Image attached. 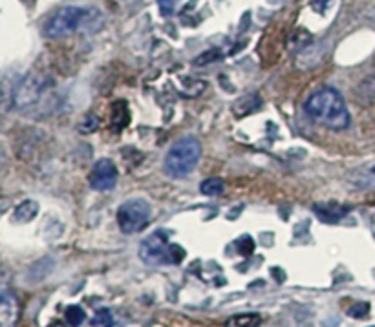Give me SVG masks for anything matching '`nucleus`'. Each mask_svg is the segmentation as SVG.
<instances>
[{"label":"nucleus","instance_id":"obj_1","mask_svg":"<svg viewBox=\"0 0 375 327\" xmlns=\"http://www.w3.org/2000/svg\"><path fill=\"white\" fill-rule=\"evenodd\" d=\"M304 110L315 123H321L330 130H346L352 121L343 95L333 88H322L311 93Z\"/></svg>","mask_w":375,"mask_h":327},{"label":"nucleus","instance_id":"obj_2","mask_svg":"<svg viewBox=\"0 0 375 327\" xmlns=\"http://www.w3.org/2000/svg\"><path fill=\"white\" fill-rule=\"evenodd\" d=\"M103 22V13L95 8L65 5L49 16L44 35L49 38L68 37L76 32H95Z\"/></svg>","mask_w":375,"mask_h":327},{"label":"nucleus","instance_id":"obj_3","mask_svg":"<svg viewBox=\"0 0 375 327\" xmlns=\"http://www.w3.org/2000/svg\"><path fill=\"white\" fill-rule=\"evenodd\" d=\"M139 258L143 262L158 267V265H172L180 263L185 258V251L180 245L169 243V236L163 230H156L147 236L139 245Z\"/></svg>","mask_w":375,"mask_h":327},{"label":"nucleus","instance_id":"obj_4","mask_svg":"<svg viewBox=\"0 0 375 327\" xmlns=\"http://www.w3.org/2000/svg\"><path fill=\"white\" fill-rule=\"evenodd\" d=\"M201 145L200 141L192 136L181 137L180 141H176L165 158V172L170 178H185L196 169V165L200 161Z\"/></svg>","mask_w":375,"mask_h":327},{"label":"nucleus","instance_id":"obj_5","mask_svg":"<svg viewBox=\"0 0 375 327\" xmlns=\"http://www.w3.org/2000/svg\"><path fill=\"white\" fill-rule=\"evenodd\" d=\"M150 214V205L141 197H134L117 208V225L125 234H136L147 227Z\"/></svg>","mask_w":375,"mask_h":327},{"label":"nucleus","instance_id":"obj_6","mask_svg":"<svg viewBox=\"0 0 375 327\" xmlns=\"http://www.w3.org/2000/svg\"><path fill=\"white\" fill-rule=\"evenodd\" d=\"M44 86H46V82L41 75H37V73L26 75L13 92V106L16 110H26L38 103V99L43 97Z\"/></svg>","mask_w":375,"mask_h":327},{"label":"nucleus","instance_id":"obj_7","mask_svg":"<svg viewBox=\"0 0 375 327\" xmlns=\"http://www.w3.org/2000/svg\"><path fill=\"white\" fill-rule=\"evenodd\" d=\"M117 183V169L110 159H99L90 172V186L99 192L110 191Z\"/></svg>","mask_w":375,"mask_h":327},{"label":"nucleus","instance_id":"obj_8","mask_svg":"<svg viewBox=\"0 0 375 327\" xmlns=\"http://www.w3.org/2000/svg\"><path fill=\"white\" fill-rule=\"evenodd\" d=\"M21 317V306L10 291H0V327H15Z\"/></svg>","mask_w":375,"mask_h":327},{"label":"nucleus","instance_id":"obj_9","mask_svg":"<svg viewBox=\"0 0 375 327\" xmlns=\"http://www.w3.org/2000/svg\"><path fill=\"white\" fill-rule=\"evenodd\" d=\"M348 181L355 189L361 191H374L375 189V161H366V163L355 167L348 172Z\"/></svg>","mask_w":375,"mask_h":327},{"label":"nucleus","instance_id":"obj_10","mask_svg":"<svg viewBox=\"0 0 375 327\" xmlns=\"http://www.w3.org/2000/svg\"><path fill=\"white\" fill-rule=\"evenodd\" d=\"M262 99L256 95V93H249V95H242L240 99H236L233 104V114L242 119L245 115H251L253 112L260 108Z\"/></svg>","mask_w":375,"mask_h":327},{"label":"nucleus","instance_id":"obj_11","mask_svg":"<svg viewBox=\"0 0 375 327\" xmlns=\"http://www.w3.org/2000/svg\"><path fill=\"white\" fill-rule=\"evenodd\" d=\"M348 207H341V205H324V203L315 205V214L326 223H337L339 219L348 214Z\"/></svg>","mask_w":375,"mask_h":327},{"label":"nucleus","instance_id":"obj_12","mask_svg":"<svg viewBox=\"0 0 375 327\" xmlns=\"http://www.w3.org/2000/svg\"><path fill=\"white\" fill-rule=\"evenodd\" d=\"M262 324V317L258 313H244L234 315L225 322V327H258Z\"/></svg>","mask_w":375,"mask_h":327},{"label":"nucleus","instance_id":"obj_13","mask_svg":"<svg viewBox=\"0 0 375 327\" xmlns=\"http://www.w3.org/2000/svg\"><path fill=\"white\" fill-rule=\"evenodd\" d=\"M38 213V205L32 199H27V202H22L19 207L15 208V214H13V218L15 221H21V223H26V221H32Z\"/></svg>","mask_w":375,"mask_h":327},{"label":"nucleus","instance_id":"obj_14","mask_svg":"<svg viewBox=\"0 0 375 327\" xmlns=\"http://www.w3.org/2000/svg\"><path fill=\"white\" fill-rule=\"evenodd\" d=\"M223 189H225V185L220 178H209V180L201 181L200 185L201 194H205V196H218V194H222Z\"/></svg>","mask_w":375,"mask_h":327},{"label":"nucleus","instance_id":"obj_15","mask_svg":"<svg viewBox=\"0 0 375 327\" xmlns=\"http://www.w3.org/2000/svg\"><path fill=\"white\" fill-rule=\"evenodd\" d=\"M130 119V114H128V108H126L125 103H115L114 104V125L117 128H123L126 126Z\"/></svg>","mask_w":375,"mask_h":327},{"label":"nucleus","instance_id":"obj_16","mask_svg":"<svg viewBox=\"0 0 375 327\" xmlns=\"http://www.w3.org/2000/svg\"><path fill=\"white\" fill-rule=\"evenodd\" d=\"M84 318H87V315H84V311H82L79 306H71L66 309V320H68V324H70L71 327H79L82 322H84Z\"/></svg>","mask_w":375,"mask_h":327},{"label":"nucleus","instance_id":"obj_17","mask_svg":"<svg viewBox=\"0 0 375 327\" xmlns=\"http://www.w3.org/2000/svg\"><path fill=\"white\" fill-rule=\"evenodd\" d=\"M93 327H112L114 326V317L110 309H101V311L95 313V317L92 318Z\"/></svg>","mask_w":375,"mask_h":327},{"label":"nucleus","instance_id":"obj_18","mask_svg":"<svg viewBox=\"0 0 375 327\" xmlns=\"http://www.w3.org/2000/svg\"><path fill=\"white\" fill-rule=\"evenodd\" d=\"M99 128V119L98 115L93 114H88L84 115L81 119V123H79V132L81 134H92V132H95Z\"/></svg>","mask_w":375,"mask_h":327},{"label":"nucleus","instance_id":"obj_19","mask_svg":"<svg viewBox=\"0 0 375 327\" xmlns=\"http://www.w3.org/2000/svg\"><path fill=\"white\" fill-rule=\"evenodd\" d=\"M222 59V51H218V49H209L200 57H196L194 64L201 66V64H209V62H214V60Z\"/></svg>","mask_w":375,"mask_h":327},{"label":"nucleus","instance_id":"obj_20","mask_svg":"<svg viewBox=\"0 0 375 327\" xmlns=\"http://www.w3.org/2000/svg\"><path fill=\"white\" fill-rule=\"evenodd\" d=\"M368 313H370V306L366 302H359V304H355L354 307L348 309V315L352 318H365Z\"/></svg>","mask_w":375,"mask_h":327},{"label":"nucleus","instance_id":"obj_21","mask_svg":"<svg viewBox=\"0 0 375 327\" xmlns=\"http://www.w3.org/2000/svg\"><path fill=\"white\" fill-rule=\"evenodd\" d=\"M236 247H238L240 254L247 256V254H251V252H253V249H255V243H253V240H251V238L244 236V238H240V240L236 241Z\"/></svg>","mask_w":375,"mask_h":327},{"label":"nucleus","instance_id":"obj_22","mask_svg":"<svg viewBox=\"0 0 375 327\" xmlns=\"http://www.w3.org/2000/svg\"><path fill=\"white\" fill-rule=\"evenodd\" d=\"M159 11H161V15L163 16H170L174 13L176 8V0H158Z\"/></svg>","mask_w":375,"mask_h":327},{"label":"nucleus","instance_id":"obj_23","mask_svg":"<svg viewBox=\"0 0 375 327\" xmlns=\"http://www.w3.org/2000/svg\"><path fill=\"white\" fill-rule=\"evenodd\" d=\"M48 327H65V326H62V324H60V322H54V324H49Z\"/></svg>","mask_w":375,"mask_h":327}]
</instances>
